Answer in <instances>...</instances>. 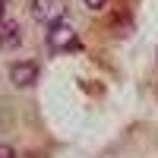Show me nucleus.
I'll return each mask as SVG.
<instances>
[{
    "instance_id": "3",
    "label": "nucleus",
    "mask_w": 158,
    "mask_h": 158,
    "mask_svg": "<svg viewBox=\"0 0 158 158\" xmlns=\"http://www.w3.org/2000/svg\"><path fill=\"white\" fill-rule=\"evenodd\" d=\"M35 79H38V63H35V60H19V63H13V67H10V82L16 85V89L35 85Z\"/></svg>"
},
{
    "instance_id": "5",
    "label": "nucleus",
    "mask_w": 158,
    "mask_h": 158,
    "mask_svg": "<svg viewBox=\"0 0 158 158\" xmlns=\"http://www.w3.org/2000/svg\"><path fill=\"white\" fill-rule=\"evenodd\" d=\"M82 3H85L89 10H101V6H108V0H82Z\"/></svg>"
},
{
    "instance_id": "4",
    "label": "nucleus",
    "mask_w": 158,
    "mask_h": 158,
    "mask_svg": "<svg viewBox=\"0 0 158 158\" xmlns=\"http://www.w3.org/2000/svg\"><path fill=\"white\" fill-rule=\"evenodd\" d=\"M19 41H22L19 25H10V29L0 32V48H19Z\"/></svg>"
},
{
    "instance_id": "1",
    "label": "nucleus",
    "mask_w": 158,
    "mask_h": 158,
    "mask_svg": "<svg viewBox=\"0 0 158 158\" xmlns=\"http://www.w3.org/2000/svg\"><path fill=\"white\" fill-rule=\"evenodd\" d=\"M48 44L54 54H73V51H79L82 44H79V35L70 29L67 22H54L48 25Z\"/></svg>"
},
{
    "instance_id": "6",
    "label": "nucleus",
    "mask_w": 158,
    "mask_h": 158,
    "mask_svg": "<svg viewBox=\"0 0 158 158\" xmlns=\"http://www.w3.org/2000/svg\"><path fill=\"white\" fill-rule=\"evenodd\" d=\"M0 158H16V149L13 146H0Z\"/></svg>"
},
{
    "instance_id": "7",
    "label": "nucleus",
    "mask_w": 158,
    "mask_h": 158,
    "mask_svg": "<svg viewBox=\"0 0 158 158\" xmlns=\"http://www.w3.org/2000/svg\"><path fill=\"white\" fill-rule=\"evenodd\" d=\"M3 16H6V0H0V22H3Z\"/></svg>"
},
{
    "instance_id": "2",
    "label": "nucleus",
    "mask_w": 158,
    "mask_h": 158,
    "mask_svg": "<svg viewBox=\"0 0 158 158\" xmlns=\"http://www.w3.org/2000/svg\"><path fill=\"white\" fill-rule=\"evenodd\" d=\"M29 10H32L35 22L54 25V22H63V16H67V0H32Z\"/></svg>"
}]
</instances>
